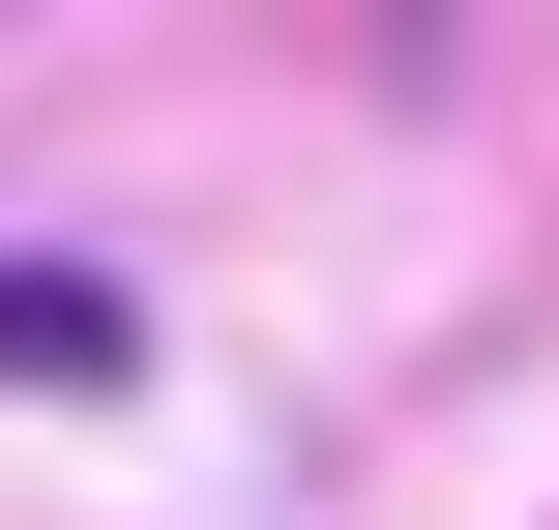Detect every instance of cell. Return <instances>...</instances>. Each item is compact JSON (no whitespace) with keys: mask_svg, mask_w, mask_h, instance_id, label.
Masks as SVG:
<instances>
[{"mask_svg":"<svg viewBox=\"0 0 559 530\" xmlns=\"http://www.w3.org/2000/svg\"><path fill=\"white\" fill-rule=\"evenodd\" d=\"M0 384H118V295L88 266H0Z\"/></svg>","mask_w":559,"mask_h":530,"instance_id":"6da1fadb","label":"cell"}]
</instances>
